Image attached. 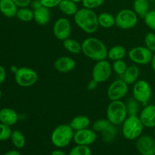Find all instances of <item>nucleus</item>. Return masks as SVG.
Segmentation results:
<instances>
[{
  "label": "nucleus",
  "instance_id": "32",
  "mask_svg": "<svg viewBox=\"0 0 155 155\" xmlns=\"http://www.w3.org/2000/svg\"><path fill=\"white\" fill-rule=\"evenodd\" d=\"M68 155H92V151L89 146L77 145L70 151Z\"/></svg>",
  "mask_w": 155,
  "mask_h": 155
},
{
  "label": "nucleus",
  "instance_id": "9",
  "mask_svg": "<svg viewBox=\"0 0 155 155\" xmlns=\"http://www.w3.org/2000/svg\"><path fill=\"white\" fill-rule=\"evenodd\" d=\"M154 53L145 46H136L131 48L128 57L131 61L139 65H146L151 63Z\"/></svg>",
  "mask_w": 155,
  "mask_h": 155
},
{
  "label": "nucleus",
  "instance_id": "23",
  "mask_svg": "<svg viewBox=\"0 0 155 155\" xmlns=\"http://www.w3.org/2000/svg\"><path fill=\"white\" fill-rule=\"evenodd\" d=\"M149 2L148 0H134L133 2V11L138 17L144 18L149 12Z\"/></svg>",
  "mask_w": 155,
  "mask_h": 155
},
{
  "label": "nucleus",
  "instance_id": "36",
  "mask_svg": "<svg viewBox=\"0 0 155 155\" xmlns=\"http://www.w3.org/2000/svg\"><path fill=\"white\" fill-rule=\"evenodd\" d=\"M105 0H82V5L84 8L89 9H95L104 4Z\"/></svg>",
  "mask_w": 155,
  "mask_h": 155
},
{
  "label": "nucleus",
  "instance_id": "38",
  "mask_svg": "<svg viewBox=\"0 0 155 155\" xmlns=\"http://www.w3.org/2000/svg\"><path fill=\"white\" fill-rule=\"evenodd\" d=\"M40 1L42 5L48 8H51L58 6V5L60 4L62 0H40Z\"/></svg>",
  "mask_w": 155,
  "mask_h": 155
},
{
  "label": "nucleus",
  "instance_id": "34",
  "mask_svg": "<svg viewBox=\"0 0 155 155\" xmlns=\"http://www.w3.org/2000/svg\"><path fill=\"white\" fill-rule=\"evenodd\" d=\"M12 130L10 126L0 123V142L9 139L12 136Z\"/></svg>",
  "mask_w": 155,
  "mask_h": 155
},
{
  "label": "nucleus",
  "instance_id": "46",
  "mask_svg": "<svg viewBox=\"0 0 155 155\" xmlns=\"http://www.w3.org/2000/svg\"><path fill=\"white\" fill-rule=\"evenodd\" d=\"M18 68H16V67H15V66H13V67H12V68H11V70H12V71L14 73V74H15V73L17 71H18Z\"/></svg>",
  "mask_w": 155,
  "mask_h": 155
},
{
  "label": "nucleus",
  "instance_id": "45",
  "mask_svg": "<svg viewBox=\"0 0 155 155\" xmlns=\"http://www.w3.org/2000/svg\"><path fill=\"white\" fill-rule=\"evenodd\" d=\"M151 68L152 69L154 70V71L155 72V52L153 54V57H152V60L151 61Z\"/></svg>",
  "mask_w": 155,
  "mask_h": 155
},
{
  "label": "nucleus",
  "instance_id": "1",
  "mask_svg": "<svg viewBox=\"0 0 155 155\" xmlns=\"http://www.w3.org/2000/svg\"><path fill=\"white\" fill-rule=\"evenodd\" d=\"M82 52L92 61H99L107 58L108 49L105 44L95 37H88L81 43Z\"/></svg>",
  "mask_w": 155,
  "mask_h": 155
},
{
  "label": "nucleus",
  "instance_id": "39",
  "mask_svg": "<svg viewBox=\"0 0 155 155\" xmlns=\"http://www.w3.org/2000/svg\"><path fill=\"white\" fill-rule=\"evenodd\" d=\"M16 5L19 8H25L30 5L32 0H13Z\"/></svg>",
  "mask_w": 155,
  "mask_h": 155
},
{
  "label": "nucleus",
  "instance_id": "10",
  "mask_svg": "<svg viewBox=\"0 0 155 155\" xmlns=\"http://www.w3.org/2000/svg\"><path fill=\"white\" fill-rule=\"evenodd\" d=\"M112 71V65L106 59L96 61L92 68V79L96 80L98 83L105 82L110 78Z\"/></svg>",
  "mask_w": 155,
  "mask_h": 155
},
{
  "label": "nucleus",
  "instance_id": "31",
  "mask_svg": "<svg viewBox=\"0 0 155 155\" xmlns=\"http://www.w3.org/2000/svg\"><path fill=\"white\" fill-rule=\"evenodd\" d=\"M128 68L127 64L124 59H120V60H117L114 61L112 64V69L113 71L116 73L117 75L122 76L126 72L127 69Z\"/></svg>",
  "mask_w": 155,
  "mask_h": 155
},
{
  "label": "nucleus",
  "instance_id": "40",
  "mask_svg": "<svg viewBox=\"0 0 155 155\" xmlns=\"http://www.w3.org/2000/svg\"><path fill=\"white\" fill-rule=\"evenodd\" d=\"M98 82H97L96 80H94V79H92V80H90V81L88 83L87 89L89 91L95 90V89L97 88V86H98Z\"/></svg>",
  "mask_w": 155,
  "mask_h": 155
},
{
  "label": "nucleus",
  "instance_id": "13",
  "mask_svg": "<svg viewBox=\"0 0 155 155\" xmlns=\"http://www.w3.org/2000/svg\"><path fill=\"white\" fill-rule=\"evenodd\" d=\"M136 148L142 155H155V139L148 135L139 137L136 141Z\"/></svg>",
  "mask_w": 155,
  "mask_h": 155
},
{
  "label": "nucleus",
  "instance_id": "3",
  "mask_svg": "<svg viewBox=\"0 0 155 155\" xmlns=\"http://www.w3.org/2000/svg\"><path fill=\"white\" fill-rule=\"evenodd\" d=\"M74 130L70 124H60L57 126L51 135V143L58 148L68 146L74 139Z\"/></svg>",
  "mask_w": 155,
  "mask_h": 155
},
{
  "label": "nucleus",
  "instance_id": "41",
  "mask_svg": "<svg viewBox=\"0 0 155 155\" xmlns=\"http://www.w3.org/2000/svg\"><path fill=\"white\" fill-rule=\"evenodd\" d=\"M6 78L5 69L2 65H0V85L2 84Z\"/></svg>",
  "mask_w": 155,
  "mask_h": 155
},
{
  "label": "nucleus",
  "instance_id": "33",
  "mask_svg": "<svg viewBox=\"0 0 155 155\" xmlns=\"http://www.w3.org/2000/svg\"><path fill=\"white\" fill-rule=\"evenodd\" d=\"M110 124L108 120L106 119H98L93 123L92 126V129L95 133H101L104 131L107 127Z\"/></svg>",
  "mask_w": 155,
  "mask_h": 155
},
{
  "label": "nucleus",
  "instance_id": "30",
  "mask_svg": "<svg viewBox=\"0 0 155 155\" xmlns=\"http://www.w3.org/2000/svg\"><path fill=\"white\" fill-rule=\"evenodd\" d=\"M126 105L128 116H138L140 110V103L137 100L134 98H130L128 100Z\"/></svg>",
  "mask_w": 155,
  "mask_h": 155
},
{
  "label": "nucleus",
  "instance_id": "19",
  "mask_svg": "<svg viewBox=\"0 0 155 155\" xmlns=\"http://www.w3.org/2000/svg\"><path fill=\"white\" fill-rule=\"evenodd\" d=\"M18 6L13 0H0V12L8 18L16 17Z\"/></svg>",
  "mask_w": 155,
  "mask_h": 155
},
{
  "label": "nucleus",
  "instance_id": "21",
  "mask_svg": "<svg viewBox=\"0 0 155 155\" xmlns=\"http://www.w3.org/2000/svg\"><path fill=\"white\" fill-rule=\"evenodd\" d=\"M89 124H90V120L88 117L84 115H79L75 117L71 120L70 123V126L74 130V132L88 128Z\"/></svg>",
  "mask_w": 155,
  "mask_h": 155
},
{
  "label": "nucleus",
  "instance_id": "15",
  "mask_svg": "<svg viewBox=\"0 0 155 155\" xmlns=\"http://www.w3.org/2000/svg\"><path fill=\"white\" fill-rule=\"evenodd\" d=\"M139 118L147 128H155V105L146 104L139 114Z\"/></svg>",
  "mask_w": 155,
  "mask_h": 155
},
{
  "label": "nucleus",
  "instance_id": "24",
  "mask_svg": "<svg viewBox=\"0 0 155 155\" xmlns=\"http://www.w3.org/2000/svg\"><path fill=\"white\" fill-rule=\"evenodd\" d=\"M98 21L100 27L103 28H111L115 25V17L108 12H102L98 15Z\"/></svg>",
  "mask_w": 155,
  "mask_h": 155
},
{
  "label": "nucleus",
  "instance_id": "2",
  "mask_svg": "<svg viewBox=\"0 0 155 155\" xmlns=\"http://www.w3.org/2000/svg\"><path fill=\"white\" fill-rule=\"evenodd\" d=\"M74 20L77 26L89 34L95 33L99 27L98 15L92 9L84 7L79 9L74 16Z\"/></svg>",
  "mask_w": 155,
  "mask_h": 155
},
{
  "label": "nucleus",
  "instance_id": "35",
  "mask_svg": "<svg viewBox=\"0 0 155 155\" xmlns=\"http://www.w3.org/2000/svg\"><path fill=\"white\" fill-rule=\"evenodd\" d=\"M145 47L148 48L153 53L155 52V33L149 32L145 36Z\"/></svg>",
  "mask_w": 155,
  "mask_h": 155
},
{
  "label": "nucleus",
  "instance_id": "20",
  "mask_svg": "<svg viewBox=\"0 0 155 155\" xmlns=\"http://www.w3.org/2000/svg\"><path fill=\"white\" fill-rule=\"evenodd\" d=\"M139 77V68L137 65L128 67L126 72L123 75V80L128 85L134 84L138 81Z\"/></svg>",
  "mask_w": 155,
  "mask_h": 155
},
{
  "label": "nucleus",
  "instance_id": "27",
  "mask_svg": "<svg viewBox=\"0 0 155 155\" xmlns=\"http://www.w3.org/2000/svg\"><path fill=\"white\" fill-rule=\"evenodd\" d=\"M117 133V130L116 126L110 124L104 131L101 132V137L105 143H111L114 141Z\"/></svg>",
  "mask_w": 155,
  "mask_h": 155
},
{
  "label": "nucleus",
  "instance_id": "48",
  "mask_svg": "<svg viewBox=\"0 0 155 155\" xmlns=\"http://www.w3.org/2000/svg\"><path fill=\"white\" fill-rule=\"evenodd\" d=\"M2 98V92H1V89H0V99Z\"/></svg>",
  "mask_w": 155,
  "mask_h": 155
},
{
  "label": "nucleus",
  "instance_id": "42",
  "mask_svg": "<svg viewBox=\"0 0 155 155\" xmlns=\"http://www.w3.org/2000/svg\"><path fill=\"white\" fill-rule=\"evenodd\" d=\"M30 6H31V8L33 10H35V9H37L39 8L42 7V4L40 0H33L31 3H30Z\"/></svg>",
  "mask_w": 155,
  "mask_h": 155
},
{
  "label": "nucleus",
  "instance_id": "5",
  "mask_svg": "<svg viewBox=\"0 0 155 155\" xmlns=\"http://www.w3.org/2000/svg\"><path fill=\"white\" fill-rule=\"evenodd\" d=\"M144 125L139 116H128L122 124V133L125 139L135 140L142 136Z\"/></svg>",
  "mask_w": 155,
  "mask_h": 155
},
{
  "label": "nucleus",
  "instance_id": "29",
  "mask_svg": "<svg viewBox=\"0 0 155 155\" xmlns=\"http://www.w3.org/2000/svg\"><path fill=\"white\" fill-rule=\"evenodd\" d=\"M16 17L23 22H29L33 20L34 15H33V10L32 8H29L28 7L20 8L17 12Z\"/></svg>",
  "mask_w": 155,
  "mask_h": 155
},
{
  "label": "nucleus",
  "instance_id": "12",
  "mask_svg": "<svg viewBox=\"0 0 155 155\" xmlns=\"http://www.w3.org/2000/svg\"><path fill=\"white\" fill-rule=\"evenodd\" d=\"M71 24L69 20L65 18H60L54 22L53 26V33L56 39L64 41L70 38L71 34Z\"/></svg>",
  "mask_w": 155,
  "mask_h": 155
},
{
  "label": "nucleus",
  "instance_id": "18",
  "mask_svg": "<svg viewBox=\"0 0 155 155\" xmlns=\"http://www.w3.org/2000/svg\"><path fill=\"white\" fill-rule=\"evenodd\" d=\"M33 15H34L33 20L36 21V23L41 26L46 25L49 22L50 18H51L49 8L43 5L39 8L33 10Z\"/></svg>",
  "mask_w": 155,
  "mask_h": 155
},
{
  "label": "nucleus",
  "instance_id": "25",
  "mask_svg": "<svg viewBox=\"0 0 155 155\" xmlns=\"http://www.w3.org/2000/svg\"><path fill=\"white\" fill-rule=\"evenodd\" d=\"M127 54V50L123 45H114L108 50L107 58L110 60L114 61L124 59Z\"/></svg>",
  "mask_w": 155,
  "mask_h": 155
},
{
  "label": "nucleus",
  "instance_id": "22",
  "mask_svg": "<svg viewBox=\"0 0 155 155\" xmlns=\"http://www.w3.org/2000/svg\"><path fill=\"white\" fill-rule=\"evenodd\" d=\"M61 12L68 16H74L79 10L77 3L71 0H62L58 5Z\"/></svg>",
  "mask_w": 155,
  "mask_h": 155
},
{
  "label": "nucleus",
  "instance_id": "47",
  "mask_svg": "<svg viewBox=\"0 0 155 155\" xmlns=\"http://www.w3.org/2000/svg\"><path fill=\"white\" fill-rule=\"evenodd\" d=\"M71 1L74 2H76L77 4V3H79V2H81L82 0H71Z\"/></svg>",
  "mask_w": 155,
  "mask_h": 155
},
{
  "label": "nucleus",
  "instance_id": "6",
  "mask_svg": "<svg viewBox=\"0 0 155 155\" xmlns=\"http://www.w3.org/2000/svg\"><path fill=\"white\" fill-rule=\"evenodd\" d=\"M137 23L138 15L131 9H122L115 16V25L122 30L134 28Z\"/></svg>",
  "mask_w": 155,
  "mask_h": 155
},
{
  "label": "nucleus",
  "instance_id": "16",
  "mask_svg": "<svg viewBox=\"0 0 155 155\" xmlns=\"http://www.w3.org/2000/svg\"><path fill=\"white\" fill-rule=\"evenodd\" d=\"M76 61L69 56H61L54 61V69L60 73H70L76 68Z\"/></svg>",
  "mask_w": 155,
  "mask_h": 155
},
{
  "label": "nucleus",
  "instance_id": "44",
  "mask_svg": "<svg viewBox=\"0 0 155 155\" xmlns=\"http://www.w3.org/2000/svg\"><path fill=\"white\" fill-rule=\"evenodd\" d=\"M4 155H21L18 152V151H15V150H12V151H9L8 152H6Z\"/></svg>",
  "mask_w": 155,
  "mask_h": 155
},
{
  "label": "nucleus",
  "instance_id": "7",
  "mask_svg": "<svg viewBox=\"0 0 155 155\" xmlns=\"http://www.w3.org/2000/svg\"><path fill=\"white\" fill-rule=\"evenodd\" d=\"M15 80L17 84L21 87H30L37 82L38 74L30 68H20L15 73Z\"/></svg>",
  "mask_w": 155,
  "mask_h": 155
},
{
  "label": "nucleus",
  "instance_id": "37",
  "mask_svg": "<svg viewBox=\"0 0 155 155\" xmlns=\"http://www.w3.org/2000/svg\"><path fill=\"white\" fill-rule=\"evenodd\" d=\"M147 27L155 31V10H150L144 18Z\"/></svg>",
  "mask_w": 155,
  "mask_h": 155
},
{
  "label": "nucleus",
  "instance_id": "14",
  "mask_svg": "<svg viewBox=\"0 0 155 155\" xmlns=\"http://www.w3.org/2000/svg\"><path fill=\"white\" fill-rule=\"evenodd\" d=\"M96 133L92 129L90 130V129L86 128L84 130L74 132L73 140L77 145L89 146V145L93 144L96 140Z\"/></svg>",
  "mask_w": 155,
  "mask_h": 155
},
{
  "label": "nucleus",
  "instance_id": "17",
  "mask_svg": "<svg viewBox=\"0 0 155 155\" xmlns=\"http://www.w3.org/2000/svg\"><path fill=\"white\" fill-rule=\"evenodd\" d=\"M19 120V115L15 110L9 107H3L0 110V123L8 126H13Z\"/></svg>",
  "mask_w": 155,
  "mask_h": 155
},
{
  "label": "nucleus",
  "instance_id": "49",
  "mask_svg": "<svg viewBox=\"0 0 155 155\" xmlns=\"http://www.w3.org/2000/svg\"><path fill=\"white\" fill-rule=\"evenodd\" d=\"M148 2H155V0H148Z\"/></svg>",
  "mask_w": 155,
  "mask_h": 155
},
{
  "label": "nucleus",
  "instance_id": "43",
  "mask_svg": "<svg viewBox=\"0 0 155 155\" xmlns=\"http://www.w3.org/2000/svg\"><path fill=\"white\" fill-rule=\"evenodd\" d=\"M51 155H68V154H66V153L61 151V150H54V151H53L51 153Z\"/></svg>",
  "mask_w": 155,
  "mask_h": 155
},
{
  "label": "nucleus",
  "instance_id": "28",
  "mask_svg": "<svg viewBox=\"0 0 155 155\" xmlns=\"http://www.w3.org/2000/svg\"><path fill=\"white\" fill-rule=\"evenodd\" d=\"M11 140L14 146L16 147L18 149H21L25 146L26 139L24 134L20 130H13L11 136Z\"/></svg>",
  "mask_w": 155,
  "mask_h": 155
},
{
  "label": "nucleus",
  "instance_id": "26",
  "mask_svg": "<svg viewBox=\"0 0 155 155\" xmlns=\"http://www.w3.org/2000/svg\"><path fill=\"white\" fill-rule=\"evenodd\" d=\"M63 46L66 51L68 52L74 54H80L82 51V45L78 42L73 39H65L63 41Z\"/></svg>",
  "mask_w": 155,
  "mask_h": 155
},
{
  "label": "nucleus",
  "instance_id": "11",
  "mask_svg": "<svg viewBox=\"0 0 155 155\" xmlns=\"http://www.w3.org/2000/svg\"><path fill=\"white\" fill-rule=\"evenodd\" d=\"M128 86L124 80H116L110 83L107 89V97L110 101L121 100L128 92Z\"/></svg>",
  "mask_w": 155,
  "mask_h": 155
},
{
  "label": "nucleus",
  "instance_id": "8",
  "mask_svg": "<svg viewBox=\"0 0 155 155\" xmlns=\"http://www.w3.org/2000/svg\"><path fill=\"white\" fill-rule=\"evenodd\" d=\"M133 98L143 105L148 104L152 95V89L147 81L144 80H138L133 84Z\"/></svg>",
  "mask_w": 155,
  "mask_h": 155
},
{
  "label": "nucleus",
  "instance_id": "50",
  "mask_svg": "<svg viewBox=\"0 0 155 155\" xmlns=\"http://www.w3.org/2000/svg\"><path fill=\"white\" fill-rule=\"evenodd\" d=\"M154 139H155V128H154Z\"/></svg>",
  "mask_w": 155,
  "mask_h": 155
},
{
  "label": "nucleus",
  "instance_id": "4",
  "mask_svg": "<svg viewBox=\"0 0 155 155\" xmlns=\"http://www.w3.org/2000/svg\"><path fill=\"white\" fill-rule=\"evenodd\" d=\"M128 117L127 105L121 100L111 101L107 108V119L114 126L121 125Z\"/></svg>",
  "mask_w": 155,
  "mask_h": 155
}]
</instances>
